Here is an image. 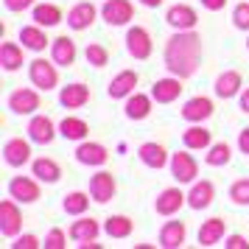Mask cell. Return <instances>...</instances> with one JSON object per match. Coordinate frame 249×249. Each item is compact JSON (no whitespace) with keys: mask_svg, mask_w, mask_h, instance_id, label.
Instances as JSON below:
<instances>
[{"mask_svg":"<svg viewBox=\"0 0 249 249\" xmlns=\"http://www.w3.org/2000/svg\"><path fill=\"white\" fill-rule=\"evenodd\" d=\"M162 62H165V70L171 76H179V79H191L193 73L199 70V62H202V36L196 31H177L165 42V51H162Z\"/></svg>","mask_w":249,"mask_h":249,"instance_id":"1","label":"cell"},{"mask_svg":"<svg viewBox=\"0 0 249 249\" xmlns=\"http://www.w3.org/2000/svg\"><path fill=\"white\" fill-rule=\"evenodd\" d=\"M28 79L34 84L36 90H56L59 84V70H56V62L51 59H34L31 65H28Z\"/></svg>","mask_w":249,"mask_h":249,"instance_id":"2","label":"cell"},{"mask_svg":"<svg viewBox=\"0 0 249 249\" xmlns=\"http://www.w3.org/2000/svg\"><path fill=\"white\" fill-rule=\"evenodd\" d=\"M23 230V213L17 207V199H3L0 202V232L6 238H17Z\"/></svg>","mask_w":249,"mask_h":249,"instance_id":"3","label":"cell"},{"mask_svg":"<svg viewBox=\"0 0 249 249\" xmlns=\"http://www.w3.org/2000/svg\"><path fill=\"white\" fill-rule=\"evenodd\" d=\"M126 51H129L132 59H140V62L151 56V51H154L151 34H148L143 25H132V28L126 31Z\"/></svg>","mask_w":249,"mask_h":249,"instance_id":"4","label":"cell"},{"mask_svg":"<svg viewBox=\"0 0 249 249\" xmlns=\"http://www.w3.org/2000/svg\"><path fill=\"white\" fill-rule=\"evenodd\" d=\"M76 160H79L81 165L101 168L109 160V148L104 146V143H95V140H81L79 146H76Z\"/></svg>","mask_w":249,"mask_h":249,"instance_id":"5","label":"cell"},{"mask_svg":"<svg viewBox=\"0 0 249 249\" xmlns=\"http://www.w3.org/2000/svg\"><path fill=\"white\" fill-rule=\"evenodd\" d=\"M165 23H168L174 31H191V28H196V23H199V14H196V9L188 6V3H174L168 12H165Z\"/></svg>","mask_w":249,"mask_h":249,"instance_id":"6","label":"cell"},{"mask_svg":"<svg viewBox=\"0 0 249 249\" xmlns=\"http://www.w3.org/2000/svg\"><path fill=\"white\" fill-rule=\"evenodd\" d=\"M39 179H36L34 174L31 177H14L12 182H9V196L12 199H17V202L23 204H34L36 199H39Z\"/></svg>","mask_w":249,"mask_h":249,"instance_id":"7","label":"cell"},{"mask_svg":"<svg viewBox=\"0 0 249 249\" xmlns=\"http://www.w3.org/2000/svg\"><path fill=\"white\" fill-rule=\"evenodd\" d=\"M171 177L179 182V185L196 182V177H199V162L188 151H177V154H171Z\"/></svg>","mask_w":249,"mask_h":249,"instance_id":"8","label":"cell"},{"mask_svg":"<svg viewBox=\"0 0 249 249\" xmlns=\"http://www.w3.org/2000/svg\"><path fill=\"white\" fill-rule=\"evenodd\" d=\"M28 140L36 146H51L56 140V126L48 115H34L28 121Z\"/></svg>","mask_w":249,"mask_h":249,"instance_id":"9","label":"cell"},{"mask_svg":"<svg viewBox=\"0 0 249 249\" xmlns=\"http://www.w3.org/2000/svg\"><path fill=\"white\" fill-rule=\"evenodd\" d=\"M3 160L12 168H23L25 162H31V140H23V137L6 140L3 143Z\"/></svg>","mask_w":249,"mask_h":249,"instance_id":"10","label":"cell"},{"mask_svg":"<svg viewBox=\"0 0 249 249\" xmlns=\"http://www.w3.org/2000/svg\"><path fill=\"white\" fill-rule=\"evenodd\" d=\"M182 204H188V193H182L179 188H165L157 193L154 210H157V215H177L182 210Z\"/></svg>","mask_w":249,"mask_h":249,"instance_id":"11","label":"cell"},{"mask_svg":"<svg viewBox=\"0 0 249 249\" xmlns=\"http://www.w3.org/2000/svg\"><path fill=\"white\" fill-rule=\"evenodd\" d=\"M9 109L14 115H34L39 109V92L31 87H20L9 95Z\"/></svg>","mask_w":249,"mask_h":249,"instance_id":"12","label":"cell"},{"mask_svg":"<svg viewBox=\"0 0 249 249\" xmlns=\"http://www.w3.org/2000/svg\"><path fill=\"white\" fill-rule=\"evenodd\" d=\"M182 79L179 76H168V79H157L151 84V98L157 104H174L182 95Z\"/></svg>","mask_w":249,"mask_h":249,"instance_id":"13","label":"cell"},{"mask_svg":"<svg viewBox=\"0 0 249 249\" xmlns=\"http://www.w3.org/2000/svg\"><path fill=\"white\" fill-rule=\"evenodd\" d=\"M115 191H118V182H115V177L109 174V171H98V174L90 179V196H92V202L107 204L115 196Z\"/></svg>","mask_w":249,"mask_h":249,"instance_id":"14","label":"cell"},{"mask_svg":"<svg viewBox=\"0 0 249 249\" xmlns=\"http://www.w3.org/2000/svg\"><path fill=\"white\" fill-rule=\"evenodd\" d=\"M137 157H140V162L151 171H160V168H165V165H171V154L165 151V146L151 143V140L137 148Z\"/></svg>","mask_w":249,"mask_h":249,"instance_id":"15","label":"cell"},{"mask_svg":"<svg viewBox=\"0 0 249 249\" xmlns=\"http://www.w3.org/2000/svg\"><path fill=\"white\" fill-rule=\"evenodd\" d=\"M101 17L109 25H126L135 17V6L129 0H107L101 6Z\"/></svg>","mask_w":249,"mask_h":249,"instance_id":"16","label":"cell"},{"mask_svg":"<svg viewBox=\"0 0 249 249\" xmlns=\"http://www.w3.org/2000/svg\"><path fill=\"white\" fill-rule=\"evenodd\" d=\"M210 115H213V101L204 98V95H193V98H188V101L182 104V118L188 124H202Z\"/></svg>","mask_w":249,"mask_h":249,"instance_id":"17","label":"cell"},{"mask_svg":"<svg viewBox=\"0 0 249 249\" xmlns=\"http://www.w3.org/2000/svg\"><path fill=\"white\" fill-rule=\"evenodd\" d=\"M215 199V185L210 179H202V182H193L191 191H188V207L191 210H204L210 207Z\"/></svg>","mask_w":249,"mask_h":249,"instance_id":"18","label":"cell"},{"mask_svg":"<svg viewBox=\"0 0 249 249\" xmlns=\"http://www.w3.org/2000/svg\"><path fill=\"white\" fill-rule=\"evenodd\" d=\"M95 17H98V9L92 6L90 0H84V3H76L68 12V25L73 31H84V28H90L95 23Z\"/></svg>","mask_w":249,"mask_h":249,"instance_id":"19","label":"cell"},{"mask_svg":"<svg viewBox=\"0 0 249 249\" xmlns=\"http://www.w3.org/2000/svg\"><path fill=\"white\" fill-rule=\"evenodd\" d=\"M137 81H140V79H137L135 70H121V73H118L112 81H109L107 92H109V98H115V101H121V98H129V95L135 92Z\"/></svg>","mask_w":249,"mask_h":249,"instance_id":"20","label":"cell"},{"mask_svg":"<svg viewBox=\"0 0 249 249\" xmlns=\"http://www.w3.org/2000/svg\"><path fill=\"white\" fill-rule=\"evenodd\" d=\"M76 56H79V51H76V42L70 36H56L51 42V59L56 62L59 68H70L76 62Z\"/></svg>","mask_w":249,"mask_h":249,"instance_id":"21","label":"cell"},{"mask_svg":"<svg viewBox=\"0 0 249 249\" xmlns=\"http://www.w3.org/2000/svg\"><path fill=\"white\" fill-rule=\"evenodd\" d=\"M87 101H90V87L81 84V81L68 84V87H62V92H59V104L65 109H81Z\"/></svg>","mask_w":249,"mask_h":249,"instance_id":"22","label":"cell"},{"mask_svg":"<svg viewBox=\"0 0 249 249\" xmlns=\"http://www.w3.org/2000/svg\"><path fill=\"white\" fill-rule=\"evenodd\" d=\"M182 143H185L188 151H207V148L213 146V135H210V129H204L202 124H193L191 129L182 132Z\"/></svg>","mask_w":249,"mask_h":249,"instance_id":"23","label":"cell"},{"mask_svg":"<svg viewBox=\"0 0 249 249\" xmlns=\"http://www.w3.org/2000/svg\"><path fill=\"white\" fill-rule=\"evenodd\" d=\"M188 238V227L185 221H165L160 230V247L162 249H179Z\"/></svg>","mask_w":249,"mask_h":249,"instance_id":"24","label":"cell"},{"mask_svg":"<svg viewBox=\"0 0 249 249\" xmlns=\"http://www.w3.org/2000/svg\"><path fill=\"white\" fill-rule=\"evenodd\" d=\"M241 87H244V79H241V73L238 70H224L218 79H215V95L218 98H235L241 95Z\"/></svg>","mask_w":249,"mask_h":249,"instance_id":"25","label":"cell"},{"mask_svg":"<svg viewBox=\"0 0 249 249\" xmlns=\"http://www.w3.org/2000/svg\"><path fill=\"white\" fill-rule=\"evenodd\" d=\"M151 95H143V92H132L129 98H126V107L124 112L129 121H146L148 115H151Z\"/></svg>","mask_w":249,"mask_h":249,"instance_id":"26","label":"cell"},{"mask_svg":"<svg viewBox=\"0 0 249 249\" xmlns=\"http://www.w3.org/2000/svg\"><path fill=\"white\" fill-rule=\"evenodd\" d=\"M224 232H227V221L218 218V215H213V218H207V221L199 227V244H202V247H215V244L224 238Z\"/></svg>","mask_w":249,"mask_h":249,"instance_id":"27","label":"cell"},{"mask_svg":"<svg viewBox=\"0 0 249 249\" xmlns=\"http://www.w3.org/2000/svg\"><path fill=\"white\" fill-rule=\"evenodd\" d=\"M20 42H23V48H28V51H34V53H42L48 45H51V39L45 36V31H42V25H23L20 28Z\"/></svg>","mask_w":249,"mask_h":249,"instance_id":"28","label":"cell"},{"mask_svg":"<svg viewBox=\"0 0 249 249\" xmlns=\"http://www.w3.org/2000/svg\"><path fill=\"white\" fill-rule=\"evenodd\" d=\"M98 232H101V224H98L95 218H84V215H81L79 221H73V224H70L68 235L73 238L76 244H87V241H95Z\"/></svg>","mask_w":249,"mask_h":249,"instance_id":"29","label":"cell"},{"mask_svg":"<svg viewBox=\"0 0 249 249\" xmlns=\"http://www.w3.org/2000/svg\"><path fill=\"white\" fill-rule=\"evenodd\" d=\"M31 174H34L39 182L53 185V182H59V177H62V168H59L56 160H51V157H36L34 162H31Z\"/></svg>","mask_w":249,"mask_h":249,"instance_id":"30","label":"cell"},{"mask_svg":"<svg viewBox=\"0 0 249 249\" xmlns=\"http://www.w3.org/2000/svg\"><path fill=\"white\" fill-rule=\"evenodd\" d=\"M31 20L36 25H42V28H51V25L62 23L65 14H62V9H59L56 3H39V6H34V12H31Z\"/></svg>","mask_w":249,"mask_h":249,"instance_id":"31","label":"cell"},{"mask_svg":"<svg viewBox=\"0 0 249 249\" xmlns=\"http://www.w3.org/2000/svg\"><path fill=\"white\" fill-rule=\"evenodd\" d=\"M59 135L65 137V140H76V143H81V140H87V135H90V126H87V121L68 115V118L59 124Z\"/></svg>","mask_w":249,"mask_h":249,"instance_id":"32","label":"cell"},{"mask_svg":"<svg viewBox=\"0 0 249 249\" xmlns=\"http://www.w3.org/2000/svg\"><path fill=\"white\" fill-rule=\"evenodd\" d=\"M132 230H135V221L129 218V215H109L107 221H104V232L115 241H124V238L132 235Z\"/></svg>","mask_w":249,"mask_h":249,"instance_id":"33","label":"cell"},{"mask_svg":"<svg viewBox=\"0 0 249 249\" xmlns=\"http://www.w3.org/2000/svg\"><path fill=\"white\" fill-rule=\"evenodd\" d=\"M0 65H3V70H9V73L20 70L23 68V48L17 45V42H3L0 45Z\"/></svg>","mask_w":249,"mask_h":249,"instance_id":"34","label":"cell"},{"mask_svg":"<svg viewBox=\"0 0 249 249\" xmlns=\"http://www.w3.org/2000/svg\"><path fill=\"white\" fill-rule=\"evenodd\" d=\"M90 193L84 191H73L65 196V202H62V207H65V213L68 215H84L87 213V207H90Z\"/></svg>","mask_w":249,"mask_h":249,"instance_id":"35","label":"cell"},{"mask_svg":"<svg viewBox=\"0 0 249 249\" xmlns=\"http://www.w3.org/2000/svg\"><path fill=\"white\" fill-rule=\"evenodd\" d=\"M232 160V148L230 143H213V146L207 148V154H204V162L210 165V168H221Z\"/></svg>","mask_w":249,"mask_h":249,"instance_id":"36","label":"cell"},{"mask_svg":"<svg viewBox=\"0 0 249 249\" xmlns=\"http://www.w3.org/2000/svg\"><path fill=\"white\" fill-rule=\"evenodd\" d=\"M84 56H87V65H92V68L109 65V51H107L104 45H98V42H90L87 51H84Z\"/></svg>","mask_w":249,"mask_h":249,"instance_id":"37","label":"cell"},{"mask_svg":"<svg viewBox=\"0 0 249 249\" xmlns=\"http://www.w3.org/2000/svg\"><path fill=\"white\" fill-rule=\"evenodd\" d=\"M230 199H232V204H249V177H244V179H235L232 185H230Z\"/></svg>","mask_w":249,"mask_h":249,"instance_id":"38","label":"cell"},{"mask_svg":"<svg viewBox=\"0 0 249 249\" xmlns=\"http://www.w3.org/2000/svg\"><path fill=\"white\" fill-rule=\"evenodd\" d=\"M42 247H45V249H65V247H68V235H65V230L53 227V230H51V232L45 235Z\"/></svg>","mask_w":249,"mask_h":249,"instance_id":"39","label":"cell"},{"mask_svg":"<svg viewBox=\"0 0 249 249\" xmlns=\"http://www.w3.org/2000/svg\"><path fill=\"white\" fill-rule=\"evenodd\" d=\"M232 25L238 31H249V3H238L232 9Z\"/></svg>","mask_w":249,"mask_h":249,"instance_id":"40","label":"cell"},{"mask_svg":"<svg viewBox=\"0 0 249 249\" xmlns=\"http://www.w3.org/2000/svg\"><path fill=\"white\" fill-rule=\"evenodd\" d=\"M14 249H39L42 247V241L36 235H31V232H25V235H17L14 238V244H12Z\"/></svg>","mask_w":249,"mask_h":249,"instance_id":"41","label":"cell"},{"mask_svg":"<svg viewBox=\"0 0 249 249\" xmlns=\"http://www.w3.org/2000/svg\"><path fill=\"white\" fill-rule=\"evenodd\" d=\"M36 0H3V6L9 12H25V9H34Z\"/></svg>","mask_w":249,"mask_h":249,"instance_id":"42","label":"cell"},{"mask_svg":"<svg viewBox=\"0 0 249 249\" xmlns=\"http://www.w3.org/2000/svg\"><path fill=\"white\" fill-rule=\"evenodd\" d=\"M224 247L227 249H249V244H247V238L244 235H227Z\"/></svg>","mask_w":249,"mask_h":249,"instance_id":"43","label":"cell"},{"mask_svg":"<svg viewBox=\"0 0 249 249\" xmlns=\"http://www.w3.org/2000/svg\"><path fill=\"white\" fill-rule=\"evenodd\" d=\"M238 151L249 157V126L244 129V132H241V135H238Z\"/></svg>","mask_w":249,"mask_h":249,"instance_id":"44","label":"cell"},{"mask_svg":"<svg viewBox=\"0 0 249 249\" xmlns=\"http://www.w3.org/2000/svg\"><path fill=\"white\" fill-rule=\"evenodd\" d=\"M202 6L207 9V12H221L227 6V0H202Z\"/></svg>","mask_w":249,"mask_h":249,"instance_id":"45","label":"cell"},{"mask_svg":"<svg viewBox=\"0 0 249 249\" xmlns=\"http://www.w3.org/2000/svg\"><path fill=\"white\" fill-rule=\"evenodd\" d=\"M238 104H241V109H244V112H249V87L241 92V101H238Z\"/></svg>","mask_w":249,"mask_h":249,"instance_id":"46","label":"cell"},{"mask_svg":"<svg viewBox=\"0 0 249 249\" xmlns=\"http://www.w3.org/2000/svg\"><path fill=\"white\" fill-rule=\"evenodd\" d=\"M143 6H148V9H157V6H162V0H140Z\"/></svg>","mask_w":249,"mask_h":249,"instance_id":"47","label":"cell"},{"mask_svg":"<svg viewBox=\"0 0 249 249\" xmlns=\"http://www.w3.org/2000/svg\"><path fill=\"white\" fill-rule=\"evenodd\" d=\"M247 48H249V39H247Z\"/></svg>","mask_w":249,"mask_h":249,"instance_id":"48","label":"cell"}]
</instances>
